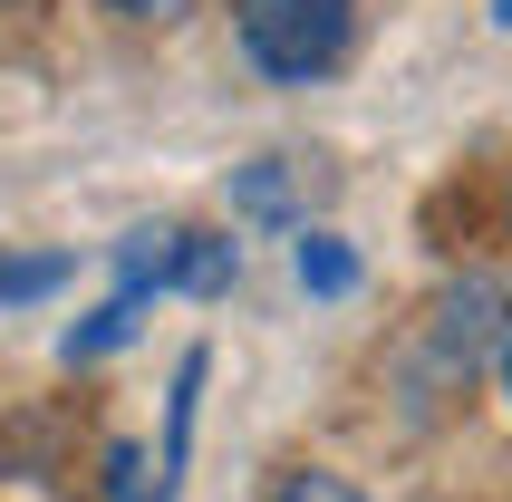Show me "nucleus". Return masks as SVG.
Wrapping results in <instances>:
<instances>
[{
    "label": "nucleus",
    "instance_id": "423d86ee",
    "mask_svg": "<svg viewBox=\"0 0 512 502\" xmlns=\"http://www.w3.org/2000/svg\"><path fill=\"white\" fill-rule=\"evenodd\" d=\"M203 348H184V367H174V406H165V474H184V445H194V396H203Z\"/></svg>",
    "mask_w": 512,
    "mask_h": 502
},
{
    "label": "nucleus",
    "instance_id": "1a4fd4ad",
    "mask_svg": "<svg viewBox=\"0 0 512 502\" xmlns=\"http://www.w3.org/2000/svg\"><path fill=\"white\" fill-rule=\"evenodd\" d=\"M281 502H368V493H358V483H339V474H290Z\"/></svg>",
    "mask_w": 512,
    "mask_h": 502
},
{
    "label": "nucleus",
    "instance_id": "f8f14e48",
    "mask_svg": "<svg viewBox=\"0 0 512 502\" xmlns=\"http://www.w3.org/2000/svg\"><path fill=\"white\" fill-rule=\"evenodd\" d=\"M503 387H512V348H503Z\"/></svg>",
    "mask_w": 512,
    "mask_h": 502
},
{
    "label": "nucleus",
    "instance_id": "f257e3e1",
    "mask_svg": "<svg viewBox=\"0 0 512 502\" xmlns=\"http://www.w3.org/2000/svg\"><path fill=\"white\" fill-rule=\"evenodd\" d=\"M232 29L261 78L310 87L348 58V0H232Z\"/></svg>",
    "mask_w": 512,
    "mask_h": 502
},
{
    "label": "nucleus",
    "instance_id": "20e7f679",
    "mask_svg": "<svg viewBox=\"0 0 512 502\" xmlns=\"http://www.w3.org/2000/svg\"><path fill=\"white\" fill-rule=\"evenodd\" d=\"M68 251H20V261H0V309H29V300H49V290H68Z\"/></svg>",
    "mask_w": 512,
    "mask_h": 502
},
{
    "label": "nucleus",
    "instance_id": "39448f33",
    "mask_svg": "<svg viewBox=\"0 0 512 502\" xmlns=\"http://www.w3.org/2000/svg\"><path fill=\"white\" fill-rule=\"evenodd\" d=\"M493 319H503V290H484V280H474V290L445 309V358H464V367H474V348L493 338Z\"/></svg>",
    "mask_w": 512,
    "mask_h": 502
},
{
    "label": "nucleus",
    "instance_id": "6e6552de",
    "mask_svg": "<svg viewBox=\"0 0 512 502\" xmlns=\"http://www.w3.org/2000/svg\"><path fill=\"white\" fill-rule=\"evenodd\" d=\"M242 213H261V223H271V213H290V184H281V165H252V174H242Z\"/></svg>",
    "mask_w": 512,
    "mask_h": 502
},
{
    "label": "nucleus",
    "instance_id": "9b49d317",
    "mask_svg": "<svg viewBox=\"0 0 512 502\" xmlns=\"http://www.w3.org/2000/svg\"><path fill=\"white\" fill-rule=\"evenodd\" d=\"M493 20H503V29H512V0H493Z\"/></svg>",
    "mask_w": 512,
    "mask_h": 502
},
{
    "label": "nucleus",
    "instance_id": "7ed1b4c3",
    "mask_svg": "<svg viewBox=\"0 0 512 502\" xmlns=\"http://www.w3.org/2000/svg\"><path fill=\"white\" fill-rule=\"evenodd\" d=\"M300 290H310V300H348V290H358V251H348L339 232H310V242H300Z\"/></svg>",
    "mask_w": 512,
    "mask_h": 502
},
{
    "label": "nucleus",
    "instance_id": "f03ea898",
    "mask_svg": "<svg viewBox=\"0 0 512 502\" xmlns=\"http://www.w3.org/2000/svg\"><path fill=\"white\" fill-rule=\"evenodd\" d=\"M232 232H174V251H165V290H194V300H213L232 280Z\"/></svg>",
    "mask_w": 512,
    "mask_h": 502
},
{
    "label": "nucleus",
    "instance_id": "0eeeda50",
    "mask_svg": "<svg viewBox=\"0 0 512 502\" xmlns=\"http://www.w3.org/2000/svg\"><path fill=\"white\" fill-rule=\"evenodd\" d=\"M107 493L116 502H165V483H145V445H107Z\"/></svg>",
    "mask_w": 512,
    "mask_h": 502
},
{
    "label": "nucleus",
    "instance_id": "9d476101",
    "mask_svg": "<svg viewBox=\"0 0 512 502\" xmlns=\"http://www.w3.org/2000/svg\"><path fill=\"white\" fill-rule=\"evenodd\" d=\"M116 20H174V10H184V0H107Z\"/></svg>",
    "mask_w": 512,
    "mask_h": 502
}]
</instances>
